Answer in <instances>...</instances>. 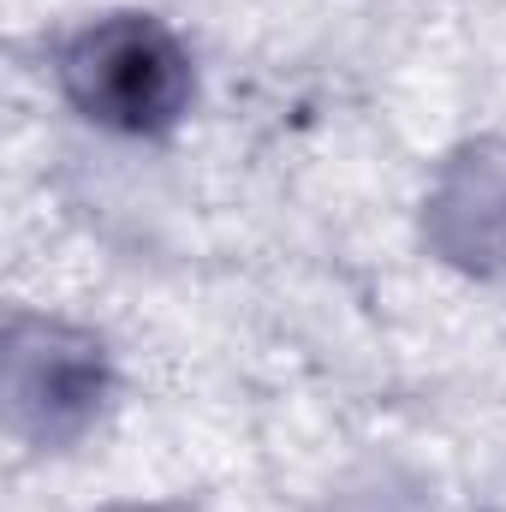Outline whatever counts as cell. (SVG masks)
<instances>
[{"label":"cell","instance_id":"6da1fadb","mask_svg":"<svg viewBox=\"0 0 506 512\" xmlns=\"http://www.w3.org/2000/svg\"><path fill=\"white\" fill-rule=\"evenodd\" d=\"M60 84L84 120L126 137H161L191 108V54L179 36L143 12L78 30L60 54Z\"/></svg>","mask_w":506,"mask_h":512}]
</instances>
